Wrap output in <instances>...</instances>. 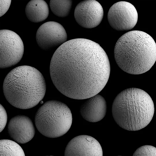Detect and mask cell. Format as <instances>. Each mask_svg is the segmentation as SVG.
Masks as SVG:
<instances>
[{
	"label": "cell",
	"mask_w": 156,
	"mask_h": 156,
	"mask_svg": "<svg viewBox=\"0 0 156 156\" xmlns=\"http://www.w3.org/2000/svg\"><path fill=\"white\" fill-rule=\"evenodd\" d=\"M110 71L108 56L97 43L85 38L69 40L54 53L50 66L51 79L65 96L88 99L106 85Z\"/></svg>",
	"instance_id": "6da1fadb"
},
{
	"label": "cell",
	"mask_w": 156,
	"mask_h": 156,
	"mask_svg": "<svg viewBox=\"0 0 156 156\" xmlns=\"http://www.w3.org/2000/svg\"><path fill=\"white\" fill-rule=\"evenodd\" d=\"M114 55L118 66L128 73L138 75L149 70L156 61V44L146 32H128L118 40Z\"/></svg>",
	"instance_id": "7a4b0ae2"
},
{
	"label": "cell",
	"mask_w": 156,
	"mask_h": 156,
	"mask_svg": "<svg viewBox=\"0 0 156 156\" xmlns=\"http://www.w3.org/2000/svg\"><path fill=\"white\" fill-rule=\"evenodd\" d=\"M5 97L14 107L25 109L37 105L44 98L46 84L41 73L34 67L22 66L7 75L3 83Z\"/></svg>",
	"instance_id": "3957f363"
},
{
	"label": "cell",
	"mask_w": 156,
	"mask_h": 156,
	"mask_svg": "<svg viewBox=\"0 0 156 156\" xmlns=\"http://www.w3.org/2000/svg\"><path fill=\"white\" fill-rule=\"evenodd\" d=\"M154 111L150 96L144 90L136 88L126 89L115 99L112 112L116 123L122 128L135 131L146 126Z\"/></svg>",
	"instance_id": "277c9868"
},
{
	"label": "cell",
	"mask_w": 156,
	"mask_h": 156,
	"mask_svg": "<svg viewBox=\"0 0 156 156\" xmlns=\"http://www.w3.org/2000/svg\"><path fill=\"white\" fill-rule=\"evenodd\" d=\"M72 116L64 103L56 100L45 103L38 109L35 117V126L44 136L55 138L65 134L70 129Z\"/></svg>",
	"instance_id": "5b68a950"
},
{
	"label": "cell",
	"mask_w": 156,
	"mask_h": 156,
	"mask_svg": "<svg viewBox=\"0 0 156 156\" xmlns=\"http://www.w3.org/2000/svg\"><path fill=\"white\" fill-rule=\"evenodd\" d=\"M0 68L14 66L22 58L24 51L23 41L15 32L8 30L0 31Z\"/></svg>",
	"instance_id": "8992f818"
},
{
	"label": "cell",
	"mask_w": 156,
	"mask_h": 156,
	"mask_svg": "<svg viewBox=\"0 0 156 156\" xmlns=\"http://www.w3.org/2000/svg\"><path fill=\"white\" fill-rule=\"evenodd\" d=\"M107 17L108 23L113 29L124 31L130 30L135 27L138 15L136 9L132 4L120 1L110 8Z\"/></svg>",
	"instance_id": "52a82bcc"
},
{
	"label": "cell",
	"mask_w": 156,
	"mask_h": 156,
	"mask_svg": "<svg viewBox=\"0 0 156 156\" xmlns=\"http://www.w3.org/2000/svg\"><path fill=\"white\" fill-rule=\"evenodd\" d=\"M67 36L63 26L56 22L49 21L41 25L36 36L38 46L44 50L60 46L67 41Z\"/></svg>",
	"instance_id": "ba28073f"
},
{
	"label": "cell",
	"mask_w": 156,
	"mask_h": 156,
	"mask_svg": "<svg viewBox=\"0 0 156 156\" xmlns=\"http://www.w3.org/2000/svg\"><path fill=\"white\" fill-rule=\"evenodd\" d=\"M103 16L102 6L94 0L81 2L76 6L74 12V18L77 23L86 28H92L98 26Z\"/></svg>",
	"instance_id": "9c48e42d"
},
{
	"label": "cell",
	"mask_w": 156,
	"mask_h": 156,
	"mask_svg": "<svg viewBox=\"0 0 156 156\" xmlns=\"http://www.w3.org/2000/svg\"><path fill=\"white\" fill-rule=\"evenodd\" d=\"M64 156H103L101 147L92 136L81 135L72 139L67 144Z\"/></svg>",
	"instance_id": "30bf717a"
},
{
	"label": "cell",
	"mask_w": 156,
	"mask_h": 156,
	"mask_svg": "<svg viewBox=\"0 0 156 156\" xmlns=\"http://www.w3.org/2000/svg\"><path fill=\"white\" fill-rule=\"evenodd\" d=\"M8 131L11 138L17 143H26L34 137L35 129L33 123L28 117L22 115L16 116L10 120Z\"/></svg>",
	"instance_id": "8fae6325"
},
{
	"label": "cell",
	"mask_w": 156,
	"mask_h": 156,
	"mask_svg": "<svg viewBox=\"0 0 156 156\" xmlns=\"http://www.w3.org/2000/svg\"><path fill=\"white\" fill-rule=\"evenodd\" d=\"M88 99L80 107V112L82 117L90 122H96L105 116L107 110L106 103L105 99L97 94Z\"/></svg>",
	"instance_id": "7c38bea8"
},
{
	"label": "cell",
	"mask_w": 156,
	"mask_h": 156,
	"mask_svg": "<svg viewBox=\"0 0 156 156\" xmlns=\"http://www.w3.org/2000/svg\"><path fill=\"white\" fill-rule=\"evenodd\" d=\"M25 12L28 19L34 23H39L44 20L49 14L47 3L42 0H32L27 5Z\"/></svg>",
	"instance_id": "4fadbf2b"
},
{
	"label": "cell",
	"mask_w": 156,
	"mask_h": 156,
	"mask_svg": "<svg viewBox=\"0 0 156 156\" xmlns=\"http://www.w3.org/2000/svg\"><path fill=\"white\" fill-rule=\"evenodd\" d=\"M0 156H25L20 146L15 141L8 139L0 140Z\"/></svg>",
	"instance_id": "5bb4252c"
},
{
	"label": "cell",
	"mask_w": 156,
	"mask_h": 156,
	"mask_svg": "<svg viewBox=\"0 0 156 156\" xmlns=\"http://www.w3.org/2000/svg\"><path fill=\"white\" fill-rule=\"evenodd\" d=\"M72 5L71 0H50V6L56 16L64 17L69 14Z\"/></svg>",
	"instance_id": "9a60e30c"
},
{
	"label": "cell",
	"mask_w": 156,
	"mask_h": 156,
	"mask_svg": "<svg viewBox=\"0 0 156 156\" xmlns=\"http://www.w3.org/2000/svg\"><path fill=\"white\" fill-rule=\"evenodd\" d=\"M133 156H156V147L149 145L142 146L136 150Z\"/></svg>",
	"instance_id": "2e32d148"
},
{
	"label": "cell",
	"mask_w": 156,
	"mask_h": 156,
	"mask_svg": "<svg viewBox=\"0 0 156 156\" xmlns=\"http://www.w3.org/2000/svg\"><path fill=\"white\" fill-rule=\"evenodd\" d=\"M7 120V116L6 111L4 107L0 104V132L5 128Z\"/></svg>",
	"instance_id": "e0dca14e"
},
{
	"label": "cell",
	"mask_w": 156,
	"mask_h": 156,
	"mask_svg": "<svg viewBox=\"0 0 156 156\" xmlns=\"http://www.w3.org/2000/svg\"><path fill=\"white\" fill-rule=\"evenodd\" d=\"M11 0H0V16L8 11L11 3Z\"/></svg>",
	"instance_id": "ac0fdd59"
},
{
	"label": "cell",
	"mask_w": 156,
	"mask_h": 156,
	"mask_svg": "<svg viewBox=\"0 0 156 156\" xmlns=\"http://www.w3.org/2000/svg\"><path fill=\"white\" fill-rule=\"evenodd\" d=\"M40 104H42L43 103V101L42 100H41L40 101Z\"/></svg>",
	"instance_id": "d6986e66"
},
{
	"label": "cell",
	"mask_w": 156,
	"mask_h": 156,
	"mask_svg": "<svg viewBox=\"0 0 156 156\" xmlns=\"http://www.w3.org/2000/svg\"><path fill=\"white\" fill-rule=\"evenodd\" d=\"M54 156L52 155H48V156Z\"/></svg>",
	"instance_id": "ffe728a7"
},
{
	"label": "cell",
	"mask_w": 156,
	"mask_h": 156,
	"mask_svg": "<svg viewBox=\"0 0 156 156\" xmlns=\"http://www.w3.org/2000/svg\"></svg>",
	"instance_id": "44dd1931"
}]
</instances>
